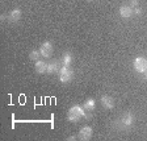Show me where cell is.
Instances as JSON below:
<instances>
[{"label": "cell", "mask_w": 147, "mask_h": 141, "mask_svg": "<svg viewBox=\"0 0 147 141\" xmlns=\"http://www.w3.org/2000/svg\"><path fill=\"white\" fill-rule=\"evenodd\" d=\"M146 73H147V71H146ZM146 79H147V74H146Z\"/></svg>", "instance_id": "e0dca14e"}, {"label": "cell", "mask_w": 147, "mask_h": 141, "mask_svg": "<svg viewBox=\"0 0 147 141\" xmlns=\"http://www.w3.org/2000/svg\"><path fill=\"white\" fill-rule=\"evenodd\" d=\"M92 128L91 127H83L82 129H80L79 132V137L82 138V140H91L92 137Z\"/></svg>", "instance_id": "5b68a950"}, {"label": "cell", "mask_w": 147, "mask_h": 141, "mask_svg": "<svg viewBox=\"0 0 147 141\" xmlns=\"http://www.w3.org/2000/svg\"><path fill=\"white\" fill-rule=\"evenodd\" d=\"M83 116H86V112H84V110H83L82 107H79V106H75V107H72V108L68 110L67 117H68L70 121H72V123L79 121Z\"/></svg>", "instance_id": "6da1fadb"}, {"label": "cell", "mask_w": 147, "mask_h": 141, "mask_svg": "<svg viewBox=\"0 0 147 141\" xmlns=\"http://www.w3.org/2000/svg\"><path fill=\"white\" fill-rule=\"evenodd\" d=\"M71 78H72V70L68 66H63L61 69V71H59V79L66 83L68 80H71Z\"/></svg>", "instance_id": "3957f363"}, {"label": "cell", "mask_w": 147, "mask_h": 141, "mask_svg": "<svg viewBox=\"0 0 147 141\" xmlns=\"http://www.w3.org/2000/svg\"><path fill=\"white\" fill-rule=\"evenodd\" d=\"M101 104L104 106L105 108H113L114 107V100H113V98L104 95L102 98H101Z\"/></svg>", "instance_id": "8992f818"}, {"label": "cell", "mask_w": 147, "mask_h": 141, "mask_svg": "<svg viewBox=\"0 0 147 141\" xmlns=\"http://www.w3.org/2000/svg\"><path fill=\"white\" fill-rule=\"evenodd\" d=\"M133 12H134L135 15H141V8H138V7H135V8L133 9Z\"/></svg>", "instance_id": "9a60e30c"}, {"label": "cell", "mask_w": 147, "mask_h": 141, "mask_svg": "<svg viewBox=\"0 0 147 141\" xmlns=\"http://www.w3.org/2000/svg\"><path fill=\"white\" fill-rule=\"evenodd\" d=\"M20 17H21V11H20V9H13L12 12L9 13V16H8V18H9V21L11 22L18 21Z\"/></svg>", "instance_id": "ba28073f"}, {"label": "cell", "mask_w": 147, "mask_h": 141, "mask_svg": "<svg viewBox=\"0 0 147 141\" xmlns=\"http://www.w3.org/2000/svg\"><path fill=\"white\" fill-rule=\"evenodd\" d=\"M84 108L88 111H92L95 108V100H93V99H88V100L86 101V104H84Z\"/></svg>", "instance_id": "8fae6325"}, {"label": "cell", "mask_w": 147, "mask_h": 141, "mask_svg": "<svg viewBox=\"0 0 147 141\" xmlns=\"http://www.w3.org/2000/svg\"><path fill=\"white\" fill-rule=\"evenodd\" d=\"M63 62H64V66H68V65H70V62H71V55L68 54V53L63 55Z\"/></svg>", "instance_id": "4fadbf2b"}, {"label": "cell", "mask_w": 147, "mask_h": 141, "mask_svg": "<svg viewBox=\"0 0 147 141\" xmlns=\"http://www.w3.org/2000/svg\"><path fill=\"white\" fill-rule=\"evenodd\" d=\"M40 53H41V55H43V57H50L51 55V53H53V45L50 42H43L42 45H41V48H40Z\"/></svg>", "instance_id": "277c9868"}, {"label": "cell", "mask_w": 147, "mask_h": 141, "mask_svg": "<svg viewBox=\"0 0 147 141\" xmlns=\"http://www.w3.org/2000/svg\"><path fill=\"white\" fill-rule=\"evenodd\" d=\"M130 3H131V5H137V4H138V0H130Z\"/></svg>", "instance_id": "2e32d148"}, {"label": "cell", "mask_w": 147, "mask_h": 141, "mask_svg": "<svg viewBox=\"0 0 147 141\" xmlns=\"http://www.w3.org/2000/svg\"><path fill=\"white\" fill-rule=\"evenodd\" d=\"M134 69L138 73H146L147 71V59L143 57H138L134 59Z\"/></svg>", "instance_id": "7a4b0ae2"}, {"label": "cell", "mask_w": 147, "mask_h": 141, "mask_svg": "<svg viewBox=\"0 0 147 141\" xmlns=\"http://www.w3.org/2000/svg\"><path fill=\"white\" fill-rule=\"evenodd\" d=\"M122 121H123V124H125V125H130V124L133 123V116L130 114H126L125 116H123V119H122Z\"/></svg>", "instance_id": "7c38bea8"}, {"label": "cell", "mask_w": 147, "mask_h": 141, "mask_svg": "<svg viewBox=\"0 0 147 141\" xmlns=\"http://www.w3.org/2000/svg\"><path fill=\"white\" fill-rule=\"evenodd\" d=\"M88 1H93V0H88Z\"/></svg>", "instance_id": "ac0fdd59"}, {"label": "cell", "mask_w": 147, "mask_h": 141, "mask_svg": "<svg viewBox=\"0 0 147 141\" xmlns=\"http://www.w3.org/2000/svg\"><path fill=\"white\" fill-rule=\"evenodd\" d=\"M119 15H121V17H123V18H129L133 15V9L130 8V7L122 5L119 8Z\"/></svg>", "instance_id": "52a82bcc"}, {"label": "cell", "mask_w": 147, "mask_h": 141, "mask_svg": "<svg viewBox=\"0 0 147 141\" xmlns=\"http://www.w3.org/2000/svg\"><path fill=\"white\" fill-rule=\"evenodd\" d=\"M55 71H58V63L57 62H51V63H47V73L53 74Z\"/></svg>", "instance_id": "30bf717a"}, {"label": "cell", "mask_w": 147, "mask_h": 141, "mask_svg": "<svg viewBox=\"0 0 147 141\" xmlns=\"http://www.w3.org/2000/svg\"><path fill=\"white\" fill-rule=\"evenodd\" d=\"M36 71L40 74L47 73V63H45L43 61H37L36 63Z\"/></svg>", "instance_id": "9c48e42d"}, {"label": "cell", "mask_w": 147, "mask_h": 141, "mask_svg": "<svg viewBox=\"0 0 147 141\" xmlns=\"http://www.w3.org/2000/svg\"><path fill=\"white\" fill-rule=\"evenodd\" d=\"M40 54H41L40 52H32L30 54H29V58H30V59H34V61H37V59H38V57H40Z\"/></svg>", "instance_id": "5bb4252c"}]
</instances>
